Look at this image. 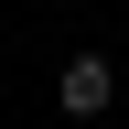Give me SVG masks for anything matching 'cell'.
Returning <instances> with one entry per match:
<instances>
[{
  "label": "cell",
  "instance_id": "obj_1",
  "mask_svg": "<svg viewBox=\"0 0 129 129\" xmlns=\"http://www.w3.org/2000/svg\"><path fill=\"white\" fill-rule=\"evenodd\" d=\"M54 97H64V118H108V97H118V75H108V54H75Z\"/></svg>",
  "mask_w": 129,
  "mask_h": 129
}]
</instances>
